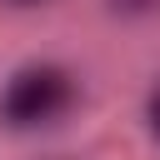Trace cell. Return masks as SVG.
Returning <instances> with one entry per match:
<instances>
[{
    "mask_svg": "<svg viewBox=\"0 0 160 160\" xmlns=\"http://www.w3.org/2000/svg\"><path fill=\"white\" fill-rule=\"evenodd\" d=\"M70 100H75V85L60 65H25V70L10 75V85L0 95V120L15 125V130L45 125L60 110H70Z\"/></svg>",
    "mask_w": 160,
    "mask_h": 160,
    "instance_id": "obj_1",
    "label": "cell"
},
{
    "mask_svg": "<svg viewBox=\"0 0 160 160\" xmlns=\"http://www.w3.org/2000/svg\"><path fill=\"white\" fill-rule=\"evenodd\" d=\"M160 0H110V10L115 15H145V10H155Z\"/></svg>",
    "mask_w": 160,
    "mask_h": 160,
    "instance_id": "obj_2",
    "label": "cell"
},
{
    "mask_svg": "<svg viewBox=\"0 0 160 160\" xmlns=\"http://www.w3.org/2000/svg\"><path fill=\"white\" fill-rule=\"evenodd\" d=\"M145 115H150V130H155V140H160V85L150 90V105H145Z\"/></svg>",
    "mask_w": 160,
    "mask_h": 160,
    "instance_id": "obj_3",
    "label": "cell"
},
{
    "mask_svg": "<svg viewBox=\"0 0 160 160\" xmlns=\"http://www.w3.org/2000/svg\"><path fill=\"white\" fill-rule=\"evenodd\" d=\"M15 5H30V0H15Z\"/></svg>",
    "mask_w": 160,
    "mask_h": 160,
    "instance_id": "obj_4",
    "label": "cell"
}]
</instances>
